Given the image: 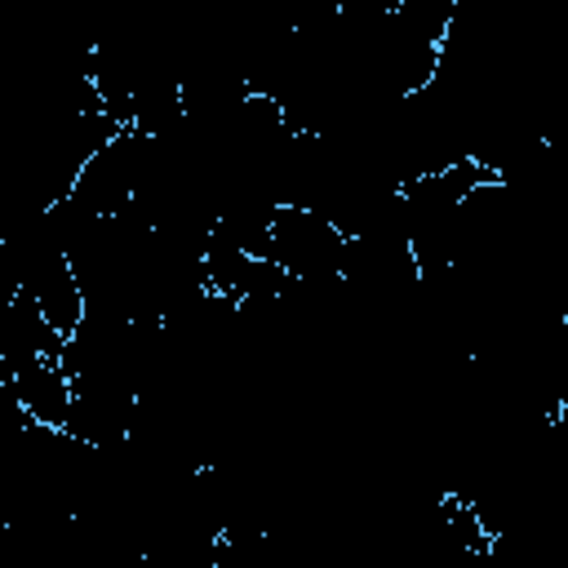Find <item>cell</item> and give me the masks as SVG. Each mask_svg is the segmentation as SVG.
<instances>
[{"label": "cell", "mask_w": 568, "mask_h": 568, "mask_svg": "<svg viewBox=\"0 0 568 568\" xmlns=\"http://www.w3.org/2000/svg\"><path fill=\"white\" fill-rule=\"evenodd\" d=\"M342 253H346V231L324 217L311 204H275L271 231H266V257L288 271V280L328 288L342 284Z\"/></svg>", "instance_id": "1"}, {"label": "cell", "mask_w": 568, "mask_h": 568, "mask_svg": "<svg viewBox=\"0 0 568 568\" xmlns=\"http://www.w3.org/2000/svg\"><path fill=\"white\" fill-rule=\"evenodd\" d=\"M146 151H151V133H142L138 124H120L75 173L71 182V195L98 213V217H111V213H124L138 195V182H142V169H146Z\"/></svg>", "instance_id": "2"}, {"label": "cell", "mask_w": 568, "mask_h": 568, "mask_svg": "<svg viewBox=\"0 0 568 568\" xmlns=\"http://www.w3.org/2000/svg\"><path fill=\"white\" fill-rule=\"evenodd\" d=\"M71 382V404L62 430L89 448H115L133 435L138 422V386L111 373H80Z\"/></svg>", "instance_id": "3"}, {"label": "cell", "mask_w": 568, "mask_h": 568, "mask_svg": "<svg viewBox=\"0 0 568 568\" xmlns=\"http://www.w3.org/2000/svg\"><path fill=\"white\" fill-rule=\"evenodd\" d=\"M62 346H67V337L44 320V311L27 293H13L0 306V364L9 373L27 368L36 359H62Z\"/></svg>", "instance_id": "4"}, {"label": "cell", "mask_w": 568, "mask_h": 568, "mask_svg": "<svg viewBox=\"0 0 568 568\" xmlns=\"http://www.w3.org/2000/svg\"><path fill=\"white\" fill-rule=\"evenodd\" d=\"M13 386H18V399L27 408L31 422L40 426H62L67 422V404H71V382L62 373L58 359H36L27 368L13 373Z\"/></svg>", "instance_id": "5"}, {"label": "cell", "mask_w": 568, "mask_h": 568, "mask_svg": "<svg viewBox=\"0 0 568 568\" xmlns=\"http://www.w3.org/2000/svg\"><path fill=\"white\" fill-rule=\"evenodd\" d=\"M390 9H395V22L408 31V36H417L422 44H444V36H448V27H453V9H457V0H390Z\"/></svg>", "instance_id": "6"}, {"label": "cell", "mask_w": 568, "mask_h": 568, "mask_svg": "<svg viewBox=\"0 0 568 568\" xmlns=\"http://www.w3.org/2000/svg\"><path fill=\"white\" fill-rule=\"evenodd\" d=\"M27 422H31V417H27L22 399H18V386H13V377H0V439L18 435Z\"/></svg>", "instance_id": "7"}]
</instances>
